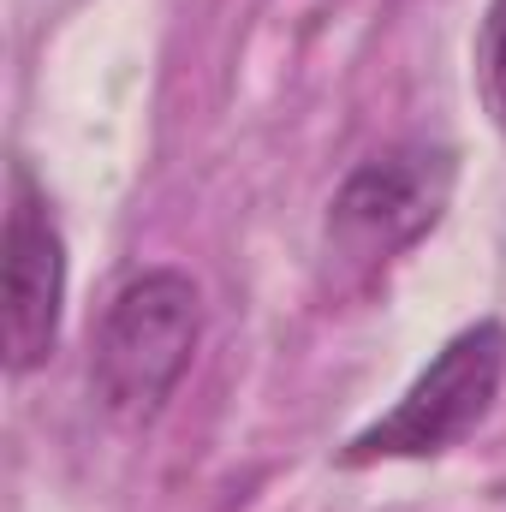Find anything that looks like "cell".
Returning <instances> with one entry per match:
<instances>
[{"label": "cell", "instance_id": "obj_1", "mask_svg": "<svg viewBox=\"0 0 506 512\" xmlns=\"http://www.w3.org/2000/svg\"><path fill=\"white\" fill-rule=\"evenodd\" d=\"M203 340V292L179 268H143L126 280L96 328L90 387L102 411L126 429H143L167 411V399L191 376Z\"/></svg>", "mask_w": 506, "mask_h": 512}, {"label": "cell", "instance_id": "obj_2", "mask_svg": "<svg viewBox=\"0 0 506 512\" xmlns=\"http://www.w3.org/2000/svg\"><path fill=\"white\" fill-rule=\"evenodd\" d=\"M459 185V161L441 143H393L346 173L328 203L322 256L340 286H370L387 262L423 245Z\"/></svg>", "mask_w": 506, "mask_h": 512}, {"label": "cell", "instance_id": "obj_3", "mask_svg": "<svg viewBox=\"0 0 506 512\" xmlns=\"http://www.w3.org/2000/svg\"><path fill=\"white\" fill-rule=\"evenodd\" d=\"M506 382V322L483 316L459 328L423 370L399 393V405L358 429L340 453V465H387V459H441L465 435L483 429Z\"/></svg>", "mask_w": 506, "mask_h": 512}, {"label": "cell", "instance_id": "obj_4", "mask_svg": "<svg viewBox=\"0 0 506 512\" xmlns=\"http://www.w3.org/2000/svg\"><path fill=\"white\" fill-rule=\"evenodd\" d=\"M66 316V233L48 191L24 161L6 173V256H0V352L6 376H30L54 358Z\"/></svg>", "mask_w": 506, "mask_h": 512}, {"label": "cell", "instance_id": "obj_5", "mask_svg": "<svg viewBox=\"0 0 506 512\" xmlns=\"http://www.w3.org/2000/svg\"><path fill=\"white\" fill-rule=\"evenodd\" d=\"M471 78H477V102H483L489 126L506 137V0L483 6L477 42H471Z\"/></svg>", "mask_w": 506, "mask_h": 512}]
</instances>
